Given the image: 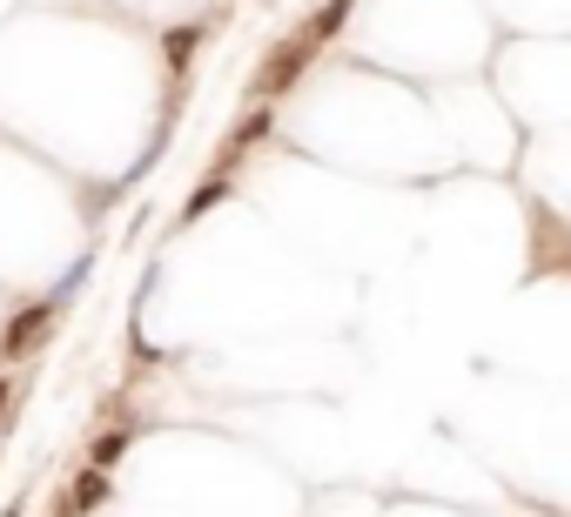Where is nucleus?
I'll return each instance as SVG.
<instances>
[{
	"instance_id": "nucleus-4",
	"label": "nucleus",
	"mask_w": 571,
	"mask_h": 517,
	"mask_svg": "<svg viewBox=\"0 0 571 517\" xmlns=\"http://www.w3.org/2000/svg\"><path fill=\"white\" fill-rule=\"evenodd\" d=\"M135 437H141V423H115V430H102V437L88 444V464H95V471H115L121 451H135Z\"/></svg>"
},
{
	"instance_id": "nucleus-1",
	"label": "nucleus",
	"mask_w": 571,
	"mask_h": 517,
	"mask_svg": "<svg viewBox=\"0 0 571 517\" xmlns=\"http://www.w3.org/2000/svg\"><path fill=\"white\" fill-rule=\"evenodd\" d=\"M67 323V309L41 289V296H28V303H14V316L0 323V363H28V357H41L47 350V336Z\"/></svg>"
},
{
	"instance_id": "nucleus-6",
	"label": "nucleus",
	"mask_w": 571,
	"mask_h": 517,
	"mask_svg": "<svg viewBox=\"0 0 571 517\" xmlns=\"http://www.w3.org/2000/svg\"><path fill=\"white\" fill-rule=\"evenodd\" d=\"M21 510H28V504H21V497H14V504H8V510H0V517H21Z\"/></svg>"
},
{
	"instance_id": "nucleus-2",
	"label": "nucleus",
	"mask_w": 571,
	"mask_h": 517,
	"mask_svg": "<svg viewBox=\"0 0 571 517\" xmlns=\"http://www.w3.org/2000/svg\"><path fill=\"white\" fill-rule=\"evenodd\" d=\"M316 48H322V41H316L309 28H303V34H289V41H283V48H276L263 67H256V88H250V95H256V102H276V95L289 88V81L309 67V54H316Z\"/></svg>"
},
{
	"instance_id": "nucleus-3",
	"label": "nucleus",
	"mask_w": 571,
	"mask_h": 517,
	"mask_svg": "<svg viewBox=\"0 0 571 517\" xmlns=\"http://www.w3.org/2000/svg\"><path fill=\"white\" fill-rule=\"evenodd\" d=\"M108 497H115L108 471H95V464H88V471H74V484L61 490V517H88V510H102Z\"/></svg>"
},
{
	"instance_id": "nucleus-5",
	"label": "nucleus",
	"mask_w": 571,
	"mask_h": 517,
	"mask_svg": "<svg viewBox=\"0 0 571 517\" xmlns=\"http://www.w3.org/2000/svg\"><path fill=\"white\" fill-rule=\"evenodd\" d=\"M14 403H21V377L0 370V444H8V430H14Z\"/></svg>"
}]
</instances>
